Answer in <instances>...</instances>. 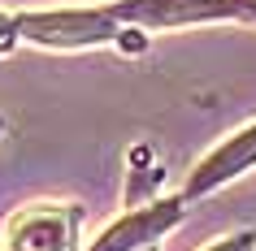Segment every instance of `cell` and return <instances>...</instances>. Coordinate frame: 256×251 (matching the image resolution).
Segmentation results:
<instances>
[{"label":"cell","instance_id":"2","mask_svg":"<svg viewBox=\"0 0 256 251\" xmlns=\"http://www.w3.org/2000/svg\"><path fill=\"white\" fill-rule=\"evenodd\" d=\"M78 208L74 204H35L9 217L0 251H74Z\"/></svg>","mask_w":256,"mask_h":251},{"label":"cell","instance_id":"6","mask_svg":"<svg viewBox=\"0 0 256 251\" xmlns=\"http://www.w3.org/2000/svg\"><path fill=\"white\" fill-rule=\"evenodd\" d=\"M252 247H256V234L243 230V234H226V238H217V243H208L204 251H252Z\"/></svg>","mask_w":256,"mask_h":251},{"label":"cell","instance_id":"8","mask_svg":"<svg viewBox=\"0 0 256 251\" xmlns=\"http://www.w3.org/2000/svg\"><path fill=\"white\" fill-rule=\"evenodd\" d=\"M0 26H4V17H0Z\"/></svg>","mask_w":256,"mask_h":251},{"label":"cell","instance_id":"4","mask_svg":"<svg viewBox=\"0 0 256 251\" xmlns=\"http://www.w3.org/2000/svg\"><path fill=\"white\" fill-rule=\"evenodd\" d=\"M178 221H182V199H156L148 208H135L122 221H113L87 251H144Z\"/></svg>","mask_w":256,"mask_h":251},{"label":"cell","instance_id":"5","mask_svg":"<svg viewBox=\"0 0 256 251\" xmlns=\"http://www.w3.org/2000/svg\"><path fill=\"white\" fill-rule=\"evenodd\" d=\"M252 165H256V121L243 126L239 134H230L222 147H213V152L196 165V173L187 178V195L200 199V195H208V191H217L222 182L239 178L243 169H252Z\"/></svg>","mask_w":256,"mask_h":251},{"label":"cell","instance_id":"3","mask_svg":"<svg viewBox=\"0 0 256 251\" xmlns=\"http://www.w3.org/2000/svg\"><path fill=\"white\" fill-rule=\"evenodd\" d=\"M108 13L130 26H191V22H217V17H243L239 0H122L108 4Z\"/></svg>","mask_w":256,"mask_h":251},{"label":"cell","instance_id":"7","mask_svg":"<svg viewBox=\"0 0 256 251\" xmlns=\"http://www.w3.org/2000/svg\"><path fill=\"white\" fill-rule=\"evenodd\" d=\"M144 251H156V247H144Z\"/></svg>","mask_w":256,"mask_h":251},{"label":"cell","instance_id":"1","mask_svg":"<svg viewBox=\"0 0 256 251\" xmlns=\"http://www.w3.org/2000/svg\"><path fill=\"white\" fill-rule=\"evenodd\" d=\"M14 35L40 43V48H96V43H118L122 22L108 9H61V13H22L9 22Z\"/></svg>","mask_w":256,"mask_h":251}]
</instances>
